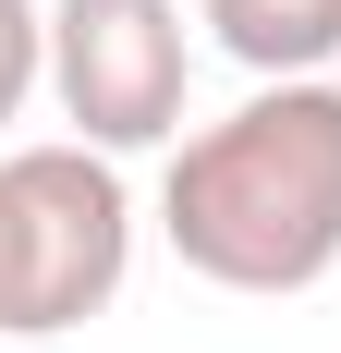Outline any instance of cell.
Wrapping results in <instances>:
<instances>
[{
  "instance_id": "obj_1",
  "label": "cell",
  "mask_w": 341,
  "mask_h": 353,
  "mask_svg": "<svg viewBox=\"0 0 341 353\" xmlns=\"http://www.w3.org/2000/svg\"><path fill=\"white\" fill-rule=\"evenodd\" d=\"M159 244L207 292H317L341 268V73H280L159 146Z\"/></svg>"
},
{
  "instance_id": "obj_2",
  "label": "cell",
  "mask_w": 341,
  "mask_h": 353,
  "mask_svg": "<svg viewBox=\"0 0 341 353\" xmlns=\"http://www.w3.org/2000/svg\"><path fill=\"white\" fill-rule=\"evenodd\" d=\"M135 281V183L86 134L0 146V341H61Z\"/></svg>"
},
{
  "instance_id": "obj_3",
  "label": "cell",
  "mask_w": 341,
  "mask_h": 353,
  "mask_svg": "<svg viewBox=\"0 0 341 353\" xmlns=\"http://www.w3.org/2000/svg\"><path fill=\"white\" fill-rule=\"evenodd\" d=\"M183 98H195L183 0H49V110L86 146L146 159L183 134Z\"/></svg>"
},
{
  "instance_id": "obj_5",
  "label": "cell",
  "mask_w": 341,
  "mask_h": 353,
  "mask_svg": "<svg viewBox=\"0 0 341 353\" xmlns=\"http://www.w3.org/2000/svg\"><path fill=\"white\" fill-rule=\"evenodd\" d=\"M49 98V0H0V134Z\"/></svg>"
},
{
  "instance_id": "obj_4",
  "label": "cell",
  "mask_w": 341,
  "mask_h": 353,
  "mask_svg": "<svg viewBox=\"0 0 341 353\" xmlns=\"http://www.w3.org/2000/svg\"><path fill=\"white\" fill-rule=\"evenodd\" d=\"M195 25L220 37L256 85H280V73H329V61H341V0H195Z\"/></svg>"
}]
</instances>
